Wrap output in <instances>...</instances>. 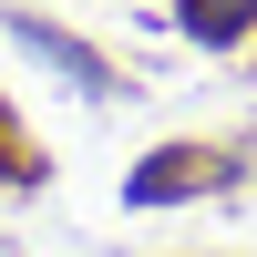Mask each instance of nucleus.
I'll return each mask as SVG.
<instances>
[{"label":"nucleus","instance_id":"3","mask_svg":"<svg viewBox=\"0 0 257 257\" xmlns=\"http://www.w3.org/2000/svg\"><path fill=\"white\" fill-rule=\"evenodd\" d=\"M247 21H257V0H185V31L196 41H237Z\"/></svg>","mask_w":257,"mask_h":257},{"label":"nucleus","instance_id":"1","mask_svg":"<svg viewBox=\"0 0 257 257\" xmlns=\"http://www.w3.org/2000/svg\"><path fill=\"white\" fill-rule=\"evenodd\" d=\"M226 175V155H206V144H165L144 175H123V206H175V196H196V185H216Z\"/></svg>","mask_w":257,"mask_h":257},{"label":"nucleus","instance_id":"4","mask_svg":"<svg viewBox=\"0 0 257 257\" xmlns=\"http://www.w3.org/2000/svg\"><path fill=\"white\" fill-rule=\"evenodd\" d=\"M0 175H11V185H31V175H41V165H31V155L11 144V123H0Z\"/></svg>","mask_w":257,"mask_h":257},{"label":"nucleus","instance_id":"2","mask_svg":"<svg viewBox=\"0 0 257 257\" xmlns=\"http://www.w3.org/2000/svg\"><path fill=\"white\" fill-rule=\"evenodd\" d=\"M11 41H21V52H41V62H52L62 82H72V93H113V72H103V52H82V41H72V31H52V21L11 11Z\"/></svg>","mask_w":257,"mask_h":257}]
</instances>
